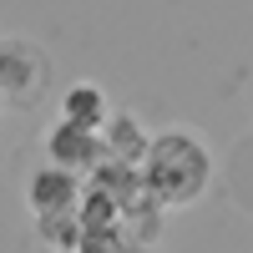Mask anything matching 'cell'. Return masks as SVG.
Returning a JSON list of instances; mask_svg holds the SVG:
<instances>
[{
	"label": "cell",
	"mask_w": 253,
	"mask_h": 253,
	"mask_svg": "<svg viewBox=\"0 0 253 253\" xmlns=\"http://www.w3.org/2000/svg\"><path fill=\"white\" fill-rule=\"evenodd\" d=\"M137 177L152 208H193L213 182V152L193 126H162L147 137Z\"/></svg>",
	"instance_id": "1"
},
{
	"label": "cell",
	"mask_w": 253,
	"mask_h": 253,
	"mask_svg": "<svg viewBox=\"0 0 253 253\" xmlns=\"http://www.w3.org/2000/svg\"><path fill=\"white\" fill-rule=\"evenodd\" d=\"M51 86V56L26 36H0V107L31 112Z\"/></svg>",
	"instance_id": "2"
},
{
	"label": "cell",
	"mask_w": 253,
	"mask_h": 253,
	"mask_svg": "<svg viewBox=\"0 0 253 253\" xmlns=\"http://www.w3.org/2000/svg\"><path fill=\"white\" fill-rule=\"evenodd\" d=\"M107 157V147H101V132H81V126H66L56 122L46 132V162L61 167V172H96V162Z\"/></svg>",
	"instance_id": "3"
},
{
	"label": "cell",
	"mask_w": 253,
	"mask_h": 253,
	"mask_svg": "<svg viewBox=\"0 0 253 253\" xmlns=\"http://www.w3.org/2000/svg\"><path fill=\"white\" fill-rule=\"evenodd\" d=\"M81 182L76 172H61V167H36L31 182H26V208L36 218H56V213H76V203H81Z\"/></svg>",
	"instance_id": "4"
},
{
	"label": "cell",
	"mask_w": 253,
	"mask_h": 253,
	"mask_svg": "<svg viewBox=\"0 0 253 253\" xmlns=\"http://www.w3.org/2000/svg\"><path fill=\"white\" fill-rule=\"evenodd\" d=\"M107 112H112V101H107V91H101L96 81H71V86L61 91V122H66V126L101 132Z\"/></svg>",
	"instance_id": "5"
},
{
	"label": "cell",
	"mask_w": 253,
	"mask_h": 253,
	"mask_svg": "<svg viewBox=\"0 0 253 253\" xmlns=\"http://www.w3.org/2000/svg\"><path fill=\"white\" fill-rule=\"evenodd\" d=\"M147 126L132 117V112H107V122H101V147H107V157H117V162H142V152H147Z\"/></svg>",
	"instance_id": "6"
},
{
	"label": "cell",
	"mask_w": 253,
	"mask_h": 253,
	"mask_svg": "<svg viewBox=\"0 0 253 253\" xmlns=\"http://www.w3.org/2000/svg\"><path fill=\"white\" fill-rule=\"evenodd\" d=\"M36 233H41V243L56 248V253H76V248H81V223H76V213L36 218Z\"/></svg>",
	"instance_id": "7"
}]
</instances>
